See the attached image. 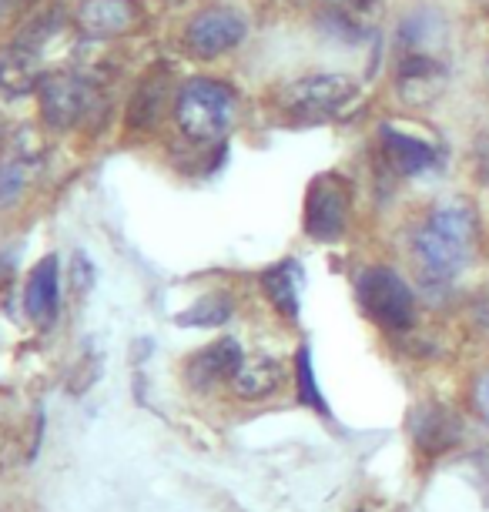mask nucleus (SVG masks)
<instances>
[{"mask_svg":"<svg viewBox=\"0 0 489 512\" xmlns=\"http://www.w3.org/2000/svg\"><path fill=\"white\" fill-rule=\"evenodd\" d=\"M479 245V218L459 195L439 198L412 231V258L429 288L453 285L466 272Z\"/></svg>","mask_w":489,"mask_h":512,"instance_id":"obj_1","label":"nucleus"},{"mask_svg":"<svg viewBox=\"0 0 489 512\" xmlns=\"http://www.w3.org/2000/svg\"><path fill=\"white\" fill-rule=\"evenodd\" d=\"M238 118V98L225 81L191 77L175 98V124L188 141L215 144L222 141Z\"/></svg>","mask_w":489,"mask_h":512,"instance_id":"obj_2","label":"nucleus"},{"mask_svg":"<svg viewBox=\"0 0 489 512\" xmlns=\"http://www.w3.org/2000/svg\"><path fill=\"white\" fill-rule=\"evenodd\" d=\"M356 295L362 312L389 332H406L416 322V292L392 268H366L356 282Z\"/></svg>","mask_w":489,"mask_h":512,"instance_id":"obj_3","label":"nucleus"},{"mask_svg":"<svg viewBox=\"0 0 489 512\" xmlns=\"http://www.w3.org/2000/svg\"><path fill=\"white\" fill-rule=\"evenodd\" d=\"M356 94L359 84L349 74H305L278 91V108L295 118H329L349 108Z\"/></svg>","mask_w":489,"mask_h":512,"instance_id":"obj_4","label":"nucleus"},{"mask_svg":"<svg viewBox=\"0 0 489 512\" xmlns=\"http://www.w3.org/2000/svg\"><path fill=\"white\" fill-rule=\"evenodd\" d=\"M37 104H41V114L51 128L71 131L94 118L98 88H94L84 74L54 71V74H47L41 81V88H37Z\"/></svg>","mask_w":489,"mask_h":512,"instance_id":"obj_5","label":"nucleus"},{"mask_svg":"<svg viewBox=\"0 0 489 512\" xmlns=\"http://www.w3.org/2000/svg\"><path fill=\"white\" fill-rule=\"evenodd\" d=\"M352 188L342 175H319L305 191V235L315 241H339L349 228Z\"/></svg>","mask_w":489,"mask_h":512,"instance_id":"obj_6","label":"nucleus"},{"mask_svg":"<svg viewBox=\"0 0 489 512\" xmlns=\"http://www.w3.org/2000/svg\"><path fill=\"white\" fill-rule=\"evenodd\" d=\"M248 21L232 7H208L185 24V47L198 61H215L245 41Z\"/></svg>","mask_w":489,"mask_h":512,"instance_id":"obj_7","label":"nucleus"},{"mask_svg":"<svg viewBox=\"0 0 489 512\" xmlns=\"http://www.w3.org/2000/svg\"><path fill=\"white\" fill-rule=\"evenodd\" d=\"M141 21H145L141 0H81L78 11H74V24L91 41L134 34Z\"/></svg>","mask_w":489,"mask_h":512,"instance_id":"obj_8","label":"nucleus"},{"mask_svg":"<svg viewBox=\"0 0 489 512\" xmlns=\"http://www.w3.org/2000/svg\"><path fill=\"white\" fill-rule=\"evenodd\" d=\"M449 84V67L443 54H399L396 94L412 108L433 104Z\"/></svg>","mask_w":489,"mask_h":512,"instance_id":"obj_9","label":"nucleus"},{"mask_svg":"<svg viewBox=\"0 0 489 512\" xmlns=\"http://www.w3.org/2000/svg\"><path fill=\"white\" fill-rule=\"evenodd\" d=\"M382 0H322L319 27L342 44H362L376 34Z\"/></svg>","mask_w":489,"mask_h":512,"instance_id":"obj_10","label":"nucleus"},{"mask_svg":"<svg viewBox=\"0 0 489 512\" xmlns=\"http://www.w3.org/2000/svg\"><path fill=\"white\" fill-rule=\"evenodd\" d=\"M379 144H382V154H386V164L402 178L426 175V171L436 168V161H439V151L433 141L423 138V134H416L412 128L392 124V121L379 128Z\"/></svg>","mask_w":489,"mask_h":512,"instance_id":"obj_11","label":"nucleus"},{"mask_svg":"<svg viewBox=\"0 0 489 512\" xmlns=\"http://www.w3.org/2000/svg\"><path fill=\"white\" fill-rule=\"evenodd\" d=\"M409 436L416 442L419 452L426 456H443V452L456 449L463 439V422L453 409L439 402H423L409 412Z\"/></svg>","mask_w":489,"mask_h":512,"instance_id":"obj_12","label":"nucleus"},{"mask_svg":"<svg viewBox=\"0 0 489 512\" xmlns=\"http://www.w3.org/2000/svg\"><path fill=\"white\" fill-rule=\"evenodd\" d=\"M41 71V51H37L34 41H21L0 47V91L11 94V98H21V94H34L44 81Z\"/></svg>","mask_w":489,"mask_h":512,"instance_id":"obj_13","label":"nucleus"},{"mask_svg":"<svg viewBox=\"0 0 489 512\" xmlns=\"http://www.w3.org/2000/svg\"><path fill=\"white\" fill-rule=\"evenodd\" d=\"M242 345L235 338H218L208 349L195 352L185 365V379L195 385V389H212L218 382H232V375L242 365Z\"/></svg>","mask_w":489,"mask_h":512,"instance_id":"obj_14","label":"nucleus"},{"mask_svg":"<svg viewBox=\"0 0 489 512\" xmlns=\"http://www.w3.org/2000/svg\"><path fill=\"white\" fill-rule=\"evenodd\" d=\"M57 305H61V272H57V258L47 255L34 265L24 285V312L31 322L47 325L54 322Z\"/></svg>","mask_w":489,"mask_h":512,"instance_id":"obj_15","label":"nucleus"},{"mask_svg":"<svg viewBox=\"0 0 489 512\" xmlns=\"http://www.w3.org/2000/svg\"><path fill=\"white\" fill-rule=\"evenodd\" d=\"M399 54H443L446 44V17L433 7H419L402 17L396 34Z\"/></svg>","mask_w":489,"mask_h":512,"instance_id":"obj_16","label":"nucleus"},{"mask_svg":"<svg viewBox=\"0 0 489 512\" xmlns=\"http://www.w3.org/2000/svg\"><path fill=\"white\" fill-rule=\"evenodd\" d=\"M285 382V369L282 362L268 359V355H245L242 365H238V372L232 375V389L238 399H268L272 392L282 389Z\"/></svg>","mask_w":489,"mask_h":512,"instance_id":"obj_17","label":"nucleus"},{"mask_svg":"<svg viewBox=\"0 0 489 512\" xmlns=\"http://www.w3.org/2000/svg\"><path fill=\"white\" fill-rule=\"evenodd\" d=\"M262 288H265L268 302H272L278 312L289 318V322L299 318V295H302V268H299V262L285 258V262L265 268Z\"/></svg>","mask_w":489,"mask_h":512,"instance_id":"obj_18","label":"nucleus"},{"mask_svg":"<svg viewBox=\"0 0 489 512\" xmlns=\"http://www.w3.org/2000/svg\"><path fill=\"white\" fill-rule=\"evenodd\" d=\"M41 168V151L34 148H17L0 161V205H11L31 188V181Z\"/></svg>","mask_w":489,"mask_h":512,"instance_id":"obj_19","label":"nucleus"},{"mask_svg":"<svg viewBox=\"0 0 489 512\" xmlns=\"http://www.w3.org/2000/svg\"><path fill=\"white\" fill-rule=\"evenodd\" d=\"M161 108H165V81H161V77H148L131 101V111H128L131 128H151V124H158Z\"/></svg>","mask_w":489,"mask_h":512,"instance_id":"obj_20","label":"nucleus"},{"mask_svg":"<svg viewBox=\"0 0 489 512\" xmlns=\"http://www.w3.org/2000/svg\"><path fill=\"white\" fill-rule=\"evenodd\" d=\"M232 298L228 295H208V298H198L188 312H181L175 322L185 325V328H212V325H225L232 318Z\"/></svg>","mask_w":489,"mask_h":512,"instance_id":"obj_21","label":"nucleus"},{"mask_svg":"<svg viewBox=\"0 0 489 512\" xmlns=\"http://www.w3.org/2000/svg\"><path fill=\"white\" fill-rule=\"evenodd\" d=\"M295 382H299V399H302L305 405H312V409L325 412L319 382H315V369H312V352H309V345H302L299 355H295Z\"/></svg>","mask_w":489,"mask_h":512,"instance_id":"obj_22","label":"nucleus"},{"mask_svg":"<svg viewBox=\"0 0 489 512\" xmlns=\"http://www.w3.org/2000/svg\"><path fill=\"white\" fill-rule=\"evenodd\" d=\"M469 399H473V409L476 415L489 425V369L476 375L473 382V392H469Z\"/></svg>","mask_w":489,"mask_h":512,"instance_id":"obj_23","label":"nucleus"},{"mask_svg":"<svg viewBox=\"0 0 489 512\" xmlns=\"http://www.w3.org/2000/svg\"><path fill=\"white\" fill-rule=\"evenodd\" d=\"M285 4H309V0H285Z\"/></svg>","mask_w":489,"mask_h":512,"instance_id":"obj_24","label":"nucleus"},{"mask_svg":"<svg viewBox=\"0 0 489 512\" xmlns=\"http://www.w3.org/2000/svg\"><path fill=\"white\" fill-rule=\"evenodd\" d=\"M479 4H483V7H486V11H489V0H479Z\"/></svg>","mask_w":489,"mask_h":512,"instance_id":"obj_25","label":"nucleus"},{"mask_svg":"<svg viewBox=\"0 0 489 512\" xmlns=\"http://www.w3.org/2000/svg\"><path fill=\"white\" fill-rule=\"evenodd\" d=\"M168 4H185V0H168Z\"/></svg>","mask_w":489,"mask_h":512,"instance_id":"obj_26","label":"nucleus"},{"mask_svg":"<svg viewBox=\"0 0 489 512\" xmlns=\"http://www.w3.org/2000/svg\"><path fill=\"white\" fill-rule=\"evenodd\" d=\"M486 81H489V61H486Z\"/></svg>","mask_w":489,"mask_h":512,"instance_id":"obj_27","label":"nucleus"}]
</instances>
